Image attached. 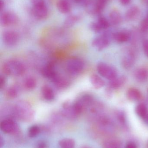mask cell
I'll use <instances>...</instances> for the list:
<instances>
[{"label":"cell","instance_id":"18","mask_svg":"<svg viewBox=\"0 0 148 148\" xmlns=\"http://www.w3.org/2000/svg\"><path fill=\"white\" fill-rule=\"evenodd\" d=\"M90 82L92 85L96 89H100L105 85L104 80L96 74H93L90 77Z\"/></svg>","mask_w":148,"mask_h":148},{"label":"cell","instance_id":"19","mask_svg":"<svg viewBox=\"0 0 148 148\" xmlns=\"http://www.w3.org/2000/svg\"><path fill=\"white\" fill-rule=\"evenodd\" d=\"M19 87L15 85L10 86L6 90V96L10 99H15L19 95Z\"/></svg>","mask_w":148,"mask_h":148},{"label":"cell","instance_id":"21","mask_svg":"<svg viewBox=\"0 0 148 148\" xmlns=\"http://www.w3.org/2000/svg\"><path fill=\"white\" fill-rule=\"evenodd\" d=\"M134 76L136 80L139 82H144L148 78V70L146 69H138L135 72Z\"/></svg>","mask_w":148,"mask_h":148},{"label":"cell","instance_id":"10","mask_svg":"<svg viewBox=\"0 0 148 148\" xmlns=\"http://www.w3.org/2000/svg\"><path fill=\"white\" fill-rule=\"evenodd\" d=\"M109 44V40L108 34H103L102 35L96 37L93 40L92 42L93 47L98 50H102L106 48Z\"/></svg>","mask_w":148,"mask_h":148},{"label":"cell","instance_id":"44","mask_svg":"<svg viewBox=\"0 0 148 148\" xmlns=\"http://www.w3.org/2000/svg\"><path fill=\"white\" fill-rule=\"evenodd\" d=\"M82 148H92L90 147H88V146H83V147Z\"/></svg>","mask_w":148,"mask_h":148},{"label":"cell","instance_id":"20","mask_svg":"<svg viewBox=\"0 0 148 148\" xmlns=\"http://www.w3.org/2000/svg\"><path fill=\"white\" fill-rule=\"evenodd\" d=\"M121 142L116 138L106 140L103 144V148H122Z\"/></svg>","mask_w":148,"mask_h":148},{"label":"cell","instance_id":"5","mask_svg":"<svg viewBox=\"0 0 148 148\" xmlns=\"http://www.w3.org/2000/svg\"><path fill=\"white\" fill-rule=\"evenodd\" d=\"M98 73L103 77L111 80L117 77L116 69L112 66L103 62H100L97 66Z\"/></svg>","mask_w":148,"mask_h":148},{"label":"cell","instance_id":"9","mask_svg":"<svg viewBox=\"0 0 148 148\" xmlns=\"http://www.w3.org/2000/svg\"><path fill=\"white\" fill-rule=\"evenodd\" d=\"M0 127L3 133L8 134H15L19 129L17 123L10 119H6L1 122Z\"/></svg>","mask_w":148,"mask_h":148},{"label":"cell","instance_id":"33","mask_svg":"<svg viewBox=\"0 0 148 148\" xmlns=\"http://www.w3.org/2000/svg\"><path fill=\"white\" fill-rule=\"evenodd\" d=\"M142 47L144 53L148 57V40H145L143 41Z\"/></svg>","mask_w":148,"mask_h":148},{"label":"cell","instance_id":"27","mask_svg":"<svg viewBox=\"0 0 148 148\" xmlns=\"http://www.w3.org/2000/svg\"><path fill=\"white\" fill-rule=\"evenodd\" d=\"M136 112L138 116L144 119L148 114V110L146 105L142 103L138 104L136 108Z\"/></svg>","mask_w":148,"mask_h":148},{"label":"cell","instance_id":"4","mask_svg":"<svg viewBox=\"0 0 148 148\" xmlns=\"http://www.w3.org/2000/svg\"><path fill=\"white\" fill-rule=\"evenodd\" d=\"M84 66L83 62L78 58H71L66 63L67 71L72 75H77L81 74L84 69Z\"/></svg>","mask_w":148,"mask_h":148},{"label":"cell","instance_id":"45","mask_svg":"<svg viewBox=\"0 0 148 148\" xmlns=\"http://www.w3.org/2000/svg\"><path fill=\"white\" fill-rule=\"evenodd\" d=\"M147 148H148V141L147 143Z\"/></svg>","mask_w":148,"mask_h":148},{"label":"cell","instance_id":"40","mask_svg":"<svg viewBox=\"0 0 148 148\" xmlns=\"http://www.w3.org/2000/svg\"><path fill=\"white\" fill-rule=\"evenodd\" d=\"M5 6V3L3 0H0V9L1 11L4 9Z\"/></svg>","mask_w":148,"mask_h":148},{"label":"cell","instance_id":"14","mask_svg":"<svg viewBox=\"0 0 148 148\" xmlns=\"http://www.w3.org/2000/svg\"><path fill=\"white\" fill-rule=\"evenodd\" d=\"M41 92L42 97L47 101H52L55 98V94L54 90L49 85H45L43 86Z\"/></svg>","mask_w":148,"mask_h":148},{"label":"cell","instance_id":"42","mask_svg":"<svg viewBox=\"0 0 148 148\" xmlns=\"http://www.w3.org/2000/svg\"><path fill=\"white\" fill-rule=\"evenodd\" d=\"M144 120H145V121L148 124V113L147 114L146 116V117L144 118Z\"/></svg>","mask_w":148,"mask_h":148},{"label":"cell","instance_id":"24","mask_svg":"<svg viewBox=\"0 0 148 148\" xmlns=\"http://www.w3.org/2000/svg\"><path fill=\"white\" fill-rule=\"evenodd\" d=\"M114 39L117 42L123 43L129 39V35L127 32H119L116 33L114 36Z\"/></svg>","mask_w":148,"mask_h":148},{"label":"cell","instance_id":"22","mask_svg":"<svg viewBox=\"0 0 148 148\" xmlns=\"http://www.w3.org/2000/svg\"><path fill=\"white\" fill-rule=\"evenodd\" d=\"M127 97L129 100L133 101H138L141 97V94L140 90L135 88H131L128 90Z\"/></svg>","mask_w":148,"mask_h":148},{"label":"cell","instance_id":"15","mask_svg":"<svg viewBox=\"0 0 148 148\" xmlns=\"http://www.w3.org/2000/svg\"><path fill=\"white\" fill-rule=\"evenodd\" d=\"M56 7L58 10L63 14H67L71 10V4L69 0H58Z\"/></svg>","mask_w":148,"mask_h":148},{"label":"cell","instance_id":"1","mask_svg":"<svg viewBox=\"0 0 148 148\" xmlns=\"http://www.w3.org/2000/svg\"><path fill=\"white\" fill-rule=\"evenodd\" d=\"M26 67L21 62L15 59L8 60L3 63L2 70L7 75L18 77L22 75L26 72Z\"/></svg>","mask_w":148,"mask_h":148},{"label":"cell","instance_id":"8","mask_svg":"<svg viewBox=\"0 0 148 148\" xmlns=\"http://www.w3.org/2000/svg\"><path fill=\"white\" fill-rule=\"evenodd\" d=\"M2 40L6 46L11 47L17 45L19 42L20 37L18 33L16 31L8 30L3 34Z\"/></svg>","mask_w":148,"mask_h":148},{"label":"cell","instance_id":"17","mask_svg":"<svg viewBox=\"0 0 148 148\" xmlns=\"http://www.w3.org/2000/svg\"><path fill=\"white\" fill-rule=\"evenodd\" d=\"M37 84L36 79L34 77L29 76L24 79L23 88L28 90H32L35 88Z\"/></svg>","mask_w":148,"mask_h":148},{"label":"cell","instance_id":"38","mask_svg":"<svg viewBox=\"0 0 148 148\" xmlns=\"http://www.w3.org/2000/svg\"><path fill=\"white\" fill-rule=\"evenodd\" d=\"M32 4H34L35 3L40 2H46L47 3V0H30Z\"/></svg>","mask_w":148,"mask_h":148},{"label":"cell","instance_id":"7","mask_svg":"<svg viewBox=\"0 0 148 148\" xmlns=\"http://www.w3.org/2000/svg\"><path fill=\"white\" fill-rule=\"evenodd\" d=\"M19 21L17 16L10 11H4L0 16V23L2 27H6L15 25Z\"/></svg>","mask_w":148,"mask_h":148},{"label":"cell","instance_id":"37","mask_svg":"<svg viewBox=\"0 0 148 148\" xmlns=\"http://www.w3.org/2000/svg\"><path fill=\"white\" fill-rule=\"evenodd\" d=\"M131 0H120L121 3L123 5H127L129 4Z\"/></svg>","mask_w":148,"mask_h":148},{"label":"cell","instance_id":"39","mask_svg":"<svg viewBox=\"0 0 148 148\" xmlns=\"http://www.w3.org/2000/svg\"><path fill=\"white\" fill-rule=\"evenodd\" d=\"M87 0H74V1L77 3H82L84 5Z\"/></svg>","mask_w":148,"mask_h":148},{"label":"cell","instance_id":"43","mask_svg":"<svg viewBox=\"0 0 148 148\" xmlns=\"http://www.w3.org/2000/svg\"><path fill=\"white\" fill-rule=\"evenodd\" d=\"M142 1H143V2H144L145 4L148 5V0H142Z\"/></svg>","mask_w":148,"mask_h":148},{"label":"cell","instance_id":"30","mask_svg":"<svg viewBox=\"0 0 148 148\" xmlns=\"http://www.w3.org/2000/svg\"><path fill=\"white\" fill-rule=\"evenodd\" d=\"M41 131L40 128L37 126H33L30 127L28 130V135L31 138L35 137L39 134Z\"/></svg>","mask_w":148,"mask_h":148},{"label":"cell","instance_id":"31","mask_svg":"<svg viewBox=\"0 0 148 148\" xmlns=\"http://www.w3.org/2000/svg\"><path fill=\"white\" fill-rule=\"evenodd\" d=\"M108 0H96L98 9L100 12L104 9Z\"/></svg>","mask_w":148,"mask_h":148},{"label":"cell","instance_id":"12","mask_svg":"<svg viewBox=\"0 0 148 148\" xmlns=\"http://www.w3.org/2000/svg\"><path fill=\"white\" fill-rule=\"evenodd\" d=\"M54 85L60 89H63L68 87L70 85L69 80L63 76L58 73L51 79Z\"/></svg>","mask_w":148,"mask_h":148},{"label":"cell","instance_id":"2","mask_svg":"<svg viewBox=\"0 0 148 148\" xmlns=\"http://www.w3.org/2000/svg\"><path fill=\"white\" fill-rule=\"evenodd\" d=\"M15 114L19 118L26 121H31L34 116L35 112L28 102L20 101L14 106Z\"/></svg>","mask_w":148,"mask_h":148},{"label":"cell","instance_id":"41","mask_svg":"<svg viewBox=\"0 0 148 148\" xmlns=\"http://www.w3.org/2000/svg\"><path fill=\"white\" fill-rule=\"evenodd\" d=\"M4 140H3V138L1 136L0 137V147L1 148L4 145Z\"/></svg>","mask_w":148,"mask_h":148},{"label":"cell","instance_id":"28","mask_svg":"<svg viewBox=\"0 0 148 148\" xmlns=\"http://www.w3.org/2000/svg\"><path fill=\"white\" fill-rule=\"evenodd\" d=\"M110 83V86L113 88H116L120 87L125 81V78L124 77H116L113 80H111Z\"/></svg>","mask_w":148,"mask_h":148},{"label":"cell","instance_id":"6","mask_svg":"<svg viewBox=\"0 0 148 148\" xmlns=\"http://www.w3.org/2000/svg\"><path fill=\"white\" fill-rule=\"evenodd\" d=\"M32 13L37 20L45 19L49 14L48 8L46 2H40L33 4Z\"/></svg>","mask_w":148,"mask_h":148},{"label":"cell","instance_id":"46","mask_svg":"<svg viewBox=\"0 0 148 148\" xmlns=\"http://www.w3.org/2000/svg\"></svg>","mask_w":148,"mask_h":148},{"label":"cell","instance_id":"23","mask_svg":"<svg viewBox=\"0 0 148 148\" xmlns=\"http://www.w3.org/2000/svg\"><path fill=\"white\" fill-rule=\"evenodd\" d=\"M109 20L113 25H118L122 21V18L120 13L116 10H114L109 14Z\"/></svg>","mask_w":148,"mask_h":148},{"label":"cell","instance_id":"16","mask_svg":"<svg viewBox=\"0 0 148 148\" xmlns=\"http://www.w3.org/2000/svg\"><path fill=\"white\" fill-rule=\"evenodd\" d=\"M140 14V10L137 6H133L127 11L126 18L129 21H134L137 19Z\"/></svg>","mask_w":148,"mask_h":148},{"label":"cell","instance_id":"13","mask_svg":"<svg viewBox=\"0 0 148 148\" xmlns=\"http://www.w3.org/2000/svg\"><path fill=\"white\" fill-rule=\"evenodd\" d=\"M62 112L67 117L74 118L78 116L76 112L74 103L70 101H66L63 103Z\"/></svg>","mask_w":148,"mask_h":148},{"label":"cell","instance_id":"26","mask_svg":"<svg viewBox=\"0 0 148 148\" xmlns=\"http://www.w3.org/2000/svg\"><path fill=\"white\" fill-rule=\"evenodd\" d=\"M79 17L74 15H71L66 18L64 22V25L67 28L71 27L74 25L79 21Z\"/></svg>","mask_w":148,"mask_h":148},{"label":"cell","instance_id":"32","mask_svg":"<svg viewBox=\"0 0 148 148\" xmlns=\"http://www.w3.org/2000/svg\"><path fill=\"white\" fill-rule=\"evenodd\" d=\"M141 28L144 32L148 31V17L143 20L141 23Z\"/></svg>","mask_w":148,"mask_h":148},{"label":"cell","instance_id":"36","mask_svg":"<svg viewBox=\"0 0 148 148\" xmlns=\"http://www.w3.org/2000/svg\"><path fill=\"white\" fill-rule=\"evenodd\" d=\"M125 148H137L136 145L134 143H129L127 144Z\"/></svg>","mask_w":148,"mask_h":148},{"label":"cell","instance_id":"29","mask_svg":"<svg viewBox=\"0 0 148 148\" xmlns=\"http://www.w3.org/2000/svg\"><path fill=\"white\" fill-rule=\"evenodd\" d=\"M96 22L102 30L107 29L109 27V23L108 21L104 17H99Z\"/></svg>","mask_w":148,"mask_h":148},{"label":"cell","instance_id":"11","mask_svg":"<svg viewBox=\"0 0 148 148\" xmlns=\"http://www.w3.org/2000/svg\"><path fill=\"white\" fill-rule=\"evenodd\" d=\"M57 73L55 64L53 62H48L43 67L42 70L43 75L50 80L54 78Z\"/></svg>","mask_w":148,"mask_h":148},{"label":"cell","instance_id":"25","mask_svg":"<svg viewBox=\"0 0 148 148\" xmlns=\"http://www.w3.org/2000/svg\"><path fill=\"white\" fill-rule=\"evenodd\" d=\"M59 144L61 148H74L75 142L73 139L66 138L60 140Z\"/></svg>","mask_w":148,"mask_h":148},{"label":"cell","instance_id":"35","mask_svg":"<svg viewBox=\"0 0 148 148\" xmlns=\"http://www.w3.org/2000/svg\"><path fill=\"white\" fill-rule=\"evenodd\" d=\"M48 145L46 142L41 141L39 142L37 145V148H48Z\"/></svg>","mask_w":148,"mask_h":148},{"label":"cell","instance_id":"34","mask_svg":"<svg viewBox=\"0 0 148 148\" xmlns=\"http://www.w3.org/2000/svg\"><path fill=\"white\" fill-rule=\"evenodd\" d=\"M6 80L5 77L1 75L0 77V89L1 90L4 88L6 85Z\"/></svg>","mask_w":148,"mask_h":148},{"label":"cell","instance_id":"3","mask_svg":"<svg viewBox=\"0 0 148 148\" xmlns=\"http://www.w3.org/2000/svg\"><path fill=\"white\" fill-rule=\"evenodd\" d=\"M93 97L89 94H83L73 102L76 112L78 115L93 103Z\"/></svg>","mask_w":148,"mask_h":148}]
</instances>
